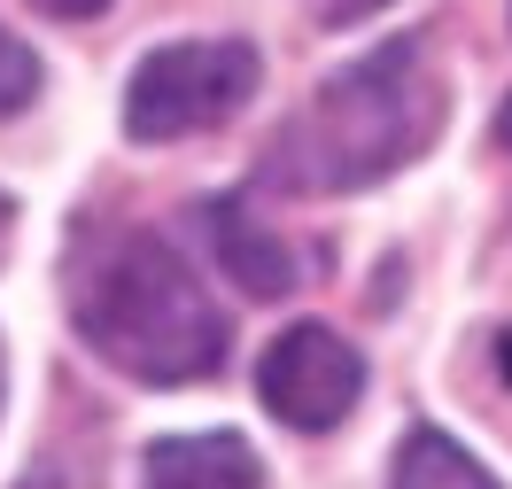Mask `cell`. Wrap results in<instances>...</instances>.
<instances>
[{
    "instance_id": "cell-1",
    "label": "cell",
    "mask_w": 512,
    "mask_h": 489,
    "mask_svg": "<svg viewBox=\"0 0 512 489\" xmlns=\"http://www.w3.org/2000/svg\"><path fill=\"white\" fill-rule=\"evenodd\" d=\"M435 132H443V78L419 39H388L326 78L311 109L280 132L264 171L295 195H342V187H373L419 163Z\"/></svg>"
},
{
    "instance_id": "cell-2",
    "label": "cell",
    "mask_w": 512,
    "mask_h": 489,
    "mask_svg": "<svg viewBox=\"0 0 512 489\" xmlns=\"http://www.w3.org/2000/svg\"><path fill=\"white\" fill-rule=\"evenodd\" d=\"M70 319L86 334V350H101L117 373L148 389L202 381L233 350L225 311L163 233H109L70 280Z\"/></svg>"
},
{
    "instance_id": "cell-3",
    "label": "cell",
    "mask_w": 512,
    "mask_h": 489,
    "mask_svg": "<svg viewBox=\"0 0 512 489\" xmlns=\"http://www.w3.org/2000/svg\"><path fill=\"white\" fill-rule=\"evenodd\" d=\"M256 78H264V63H256L249 39H179V47H156L125 86V132L148 140V148L210 132L218 117H233L256 94Z\"/></svg>"
},
{
    "instance_id": "cell-4",
    "label": "cell",
    "mask_w": 512,
    "mask_h": 489,
    "mask_svg": "<svg viewBox=\"0 0 512 489\" xmlns=\"http://www.w3.org/2000/svg\"><path fill=\"white\" fill-rule=\"evenodd\" d=\"M256 396H264V412L288 420L295 435H326V427H342L357 412V396H365V358H357L334 326L303 319L264 350Z\"/></svg>"
},
{
    "instance_id": "cell-5",
    "label": "cell",
    "mask_w": 512,
    "mask_h": 489,
    "mask_svg": "<svg viewBox=\"0 0 512 489\" xmlns=\"http://www.w3.org/2000/svg\"><path fill=\"white\" fill-rule=\"evenodd\" d=\"M202 226H210V249H218V264L233 272V288H241V295L272 303V295H288V288H295V249L249 210V195L202 202Z\"/></svg>"
},
{
    "instance_id": "cell-6",
    "label": "cell",
    "mask_w": 512,
    "mask_h": 489,
    "mask_svg": "<svg viewBox=\"0 0 512 489\" xmlns=\"http://www.w3.org/2000/svg\"><path fill=\"white\" fill-rule=\"evenodd\" d=\"M148 489H264V466L241 435H163L148 451Z\"/></svg>"
},
{
    "instance_id": "cell-7",
    "label": "cell",
    "mask_w": 512,
    "mask_h": 489,
    "mask_svg": "<svg viewBox=\"0 0 512 489\" xmlns=\"http://www.w3.org/2000/svg\"><path fill=\"white\" fill-rule=\"evenodd\" d=\"M388 489H497V482L474 466V451L450 443L443 427H412L396 443V482Z\"/></svg>"
},
{
    "instance_id": "cell-8",
    "label": "cell",
    "mask_w": 512,
    "mask_h": 489,
    "mask_svg": "<svg viewBox=\"0 0 512 489\" xmlns=\"http://www.w3.org/2000/svg\"><path fill=\"white\" fill-rule=\"evenodd\" d=\"M32 94H39V55L16 32H0V117H16Z\"/></svg>"
},
{
    "instance_id": "cell-9",
    "label": "cell",
    "mask_w": 512,
    "mask_h": 489,
    "mask_svg": "<svg viewBox=\"0 0 512 489\" xmlns=\"http://www.w3.org/2000/svg\"><path fill=\"white\" fill-rule=\"evenodd\" d=\"M32 8H47V16H63V24H86V16H101L109 0H32Z\"/></svg>"
},
{
    "instance_id": "cell-10",
    "label": "cell",
    "mask_w": 512,
    "mask_h": 489,
    "mask_svg": "<svg viewBox=\"0 0 512 489\" xmlns=\"http://www.w3.org/2000/svg\"><path fill=\"white\" fill-rule=\"evenodd\" d=\"M365 8H381V0H326V16H365Z\"/></svg>"
},
{
    "instance_id": "cell-11",
    "label": "cell",
    "mask_w": 512,
    "mask_h": 489,
    "mask_svg": "<svg viewBox=\"0 0 512 489\" xmlns=\"http://www.w3.org/2000/svg\"><path fill=\"white\" fill-rule=\"evenodd\" d=\"M497 140H505V148H512V101H505V109H497Z\"/></svg>"
},
{
    "instance_id": "cell-12",
    "label": "cell",
    "mask_w": 512,
    "mask_h": 489,
    "mask_svg": "<svg viewBox=\"0 0 512 489\" xmlns=\"http://www.w3.org/2000/svg\"><path fill=\"white\" fill-rule=\"evenodd\" d=\"M497 358H505V373H512V334H497Z\"/></svg>"
},
{
    "instance_id": "cell-13",
    "label": "cell",
    "mask_w": 512,
    "mask_h": 489,
    "mask_svg": "<svg viewBox=\"0 0 512 489\" xmlns=\"http://www.w3.org/2000/svg\"><path fill=\"white\" fill-rule=\"evenodd\" d=\"M0 241H8V202H0Z\"/></svg>"
},
{
    "instance_id": "cell-14",
    "label": "cell",
    "mask_w": 512,
    "mask_h": 489,
    "mask_svg": "<svg viewBox=\"0 0 512 489\" xmlns=\"http://www.w3.org/2000/svg\"><path fill=\"white\" fill-rule=\"evenodd\" d=\"M0 389H8V365H0Z\"/></svg>"
}]
</instances>
